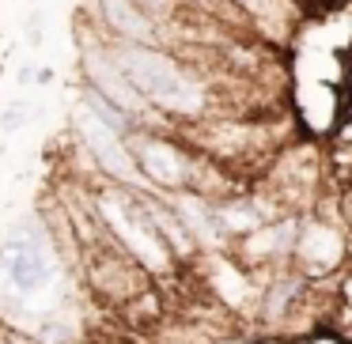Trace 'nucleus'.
Returning <instances> with one entry per match:
<instances>
[{
  "label": "nucleus",
  "mask_w": 352,
  "mask_h": 344,
  "mask_svg": "<svg viewBox=\"0 0 352 344\" xmlns=\"http://www.w3.org/2000/svg\"><path fill=\"white\" fill-rule=\"evenodd\" d=\"M250 344H299V341H296V336H288V333H269V329H265V333H258Z\"/></svg>",
  "instance_id": "4468645a"
},
{
  "label": "nucleus",
  "mask_w": 352,
  "mask_h": 344,
  "mask_svg": "<svg viewBox=\"0 0 352 344\" xmlns=\"http://www.w3.org/2000/svg\"><path fill=\"white\" fill-rule=\"evenodd\" d=\"M296 231H299V216H280L269 220L265 227H258L254 235L239 238L231 246L243 265H250L254 273H273V268L292 265V246H296Z\"/></svg>",
  "instance_id": "6e6552de"
},
{
  "label": "nucleus",
  "mask_w": 352,
  "mask_h": 344,
  "mask_svg": "<svg viewBox=\"0 0 352 344\" xmlns=\"http://www.w3.org/2000/svg\"><path fill=\"white\" fill-rule=\"evenodd\" d=\"M72 140L91 155V163L102 170L107 182L129 185V190H148L140 170H137V159H133V152H129V133H122L110 122H102L84 99L72 106Z\"/></svg>",
  "instance_id": "39448f33"
},
{
  "label": "nucleus",
  "mask_w": 352,
  "mask_h": 344,
  "mask_svg": "<svg viewBox=\"0 0 352 344\" xmlns=\"http://www.w3.org/2000/svg\"><path fill=\"white\" fill-rule=\"evenodd\" d=\"M80 87L102 95L107 102H114L122 114L133 117L137 129H175L167 117H160L148 99L133 87V80L125 76L122 61L114 54V42L102 38L91 23H84V34H80Z\"/></svg>",
  "instance_id": "7ed1b4c3"
},
{
  "label": "nucleus",
  "mask_w": 352,
  "mask_h": 344,
  "mask_svg": "<svg viewBox=\"0 0 352 344\" xmlns=\"http://www.w3.org/2000/svg\"><path fill=\"white\" fill-rule=\"evenodd\" d=\"M27 46H31V49L42 46V16H38V12H34L31 23H27Z\"/></svg>",
  "instance_id": "ddd939ff"
},
{
  "label": "nucleus",
  "mask_w": 352,
  "mask_h": 344,
  "mask_svg": "<svg viewBox=\"0 0 352 344\" xmlns=\"http://www.w3.org/2000/svg\"><path fill=\"white\" fill-rule=\"evenodd\" d=\"M87 23L110 42H125V46H167L170 49V38L163 34L167 23L155 19L148 8L133 4V0H91Z\"/></svg>",
  "instance_id": "0eeeda50"
},
{
  "label": "nucleus",
  "mask_w": 352,
  "mask_h": 344,
  "mask_svg": "<svg viewBox=\"0 0 352 344\" xmlns=\"http://www.w3.org/2000/svg\"><path fill=\"white\" fill-rule=\"evenodd\" d=\"M197 268L205 273V291L212 295L216 306H223L228 314H246L258 321L261 306V273H254L250 265L235 257L231 250L201 253Z\"/></svg>",
  "instance_id": "423d86ee"
},
{
  "label": "nucleus",
  "mask_w": 352,
  "mask_h": 344,
  "mask_svg": "<svg viewBox=\"0 0 352 344\" xmlns=\"http://www.w3.org/2000/svg\"><path fill=\"white\" fill-rule=\"evenodd\" d=\"M352 231L337 220L333 212H307L299 216L296 246H292V268L307 280L322 284L326 276H341L352 261Z\"/></svg>",
  "instance_id": "20e7f679"
},
{
  "label": "nucleus",
  "mask_w": 352,
  "mask_h": 344,
  "mask_svg": "<svg viewBox=\"0 0 352 344\" xmlns=\"http://www.w3.org/2000/svg\"><path fill=\"white\" fill-rule=\"evenodd\" d=\"M114 54L122 61L125 76L133 80L148 106L160 117L175 122V129L193 122H205L212 114H223V99L205 80L201 65H190L167 46H125L114 42Z\"/></svg>",
  "instance_id": "f257e3e1"
},
{
  "label": "nucleus",
  "mask_w": 352,
  "mask_h": 344,
  "mask_svg": "<svg viewBox=\"0 0 352 344\" xmlns=\"http://www.w3.org/2000/svg\"><path fill=\"white\" fill-rule=\"evenodd\" d=\"M91 197H95V212H99L107 235L114 238L155 284H163L167 276L175 280V276L182 273V261L175 257V250H170V246L163 242V235L155 231L140 190H129V185H118V182H99V185H91Z\"/></svg>",
  "instance_id": "f03ea898"
},
{
  "label": "nucleus",
  "mask_w": 352,
  "mask_h": 344,
  "mask_svg": "<svg viewBox=\"0 0 352 344\" xmlns=\"http://www.w3.org/2000/svg\"><path fill=\"white\" fill-rule=\"evenodd\" d=\"M38 117V102H31V99H12L8 106L0 110V133L4 137H16V133H23L27 125Z\"/></svg>",
  "instance_id": "9b49d317"
},
{
  "label": "nucleus",
  "mask_w": 352,
  "mask_h": 344,
  "mask_svg": "<svg viewBox=\"0 0 352 344\" xmlns=\"http://www.w3.org/2000/svg\"><path fill=\"white\" fill-rule=\"evenodd\" d=\"M239 8V16L246 19V23L254 27H265V31H276V23H280L284 16H288V0H231Z\"/></svg>",
  "instance_id": "1a4fd4ad"
},
{
  "label": "nucleus",
  "mask_w": 352,
  "mask_h": 344,
  "mask_svg": "<svg viewBox=\"0 0 352 344\" xmlns=\"http://www.w3.org/2000/svg\"><path fill=\"white\" fill-rule=\"evenodd\" d=\"M16 336H19V333H16V329H12V325H8V321L0 318V344H16Z\"/></svg>",
  "instance_id": "2eb2a0df"
},
{
  "label": "nucleus",
  "mask_w": 352,
  "mask_h": 344,
  "mask_svg": "<svg viewBox=\"0 0 352 344\" xmlns=\"http://www.w3.org/2000/svg\"><path fill=\"white\" fill-rule=\"evenodd\" d=\"M182 12L193 19H208V23H246L231 0H182Z\"/></svg>",
  "instance_id": "9d476101"
},
{
  "label": "nucleus",
  "mask_w": 352,
  "mask_h": 344,
  "mask_svg": "<svg viewBox=\"0 0 352 344\" xmlns=\"http://www.w3.org/2000/svg\"><path fill=\"white\" fill-rule=\"evenodd\" d=\"M133 4L148 8L155 19H163V23H175V19L182 16V0H133Z\"/></svg>",
  "instance_id": "f8f14e48"
}]
</instances>
